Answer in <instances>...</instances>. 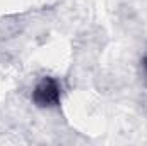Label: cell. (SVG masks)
Listing matches in <instances>:
<instances>
[{
  "mask_svg": "<svg viewBox=\"0 0 147 146\" xmlns=\"http://www.w3.org/2000/svg\"><path fill=\"white\" fill-rule=\"evenodd\" d=\"M31 100L38 108H57L62 103V84L51 76L41 77L33 88Z\"/></svg>",
  "mask_w": 147,
  "mask_h": 146,
  "instance_id": "obj_1",
  "label": "cell"
},
{
  "mask_svg": "<svg viewBox=\"0 0 147 146\" xmlns=\"http://www.w3.org/2000/svg\"><path fill=\"white\" fill-rule=\"evenodd\" d=\"M140 71H142L144 79L147 81V52L142 55V59H140Z\"/></svg>",
  "mask_w": 147,
  "mask_h": 146,
  "instance_id": "obj_2",
  "label": "cell"
}]
</instances>
